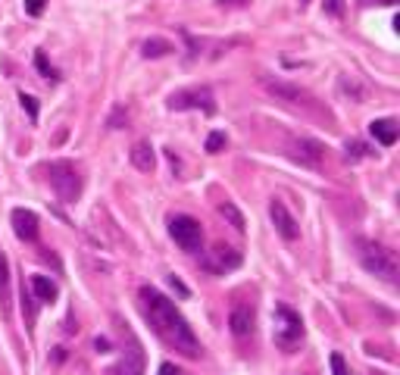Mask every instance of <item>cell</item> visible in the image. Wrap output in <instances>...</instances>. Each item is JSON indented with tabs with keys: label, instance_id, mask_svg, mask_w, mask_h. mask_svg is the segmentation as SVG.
Listing matches in <instances>:
<instances>
[{
	"label": "cell",
	"instance_id": "cell-1",
	"mask_svg": "<svg viewBox=\"0 0 400 375\" xmlns=\"http://www.w3.org/2000/svg\"><path fill=\"white\" fill-rule=\"evenodd\" d=\"M141 310H144V319L150 322V328H154V335L160 338L166 347H172L176 354H182L188 359H198L200 357V341L198 335L191 332V325H188V319L182 313L176 310V304H172L166 294H160L156 288H150L144 284L141 288Z\"/></svg>",
	"mask_w": 400,
	"mask_h": 375
},
{
	"label": "cell",
	"instance_id": "cell-2",
	"mask_svg": "<svg viewBox=\"0 0 400 375\" xmlns=\"http://www.w3.org/2000/svg\"><path fill=\"white\" fill-rule=\"evenodd\" d=\"M357 247H360L357 253H360V262H363L366 272L379 275V279L388 282V284L397 282L400 266H397V253L394 250H388L384 244H375V241H357Z\"/></svg>",
	"mask_w": 400,
	"mask_h": 375
},
{
	"label": "cell",
	"instance_id": "cell-3",
	"mask_svg": "<svg viewBox=\"0 0 400 375\" xmlns=\"http://www.w3.org/2000/svg\"><path fill=\"white\" fill-rule=\"evenodd\" d=\"M273 338H275V344L282 350H291L294 347H300V341H304V322H300V313L297 310H291L288 304H278L275 306V313H273Z\"/></svg>",
	"mask_w": 400,
	"mask_h": 375
},
{
	"label": "cell",
	"instance_id": "cell-4",
	"mask_svg": "<svg viewBox=\"0 0 400 375\" xmlns=\"http://www.w3.org/2000/svg\"><path fill=\"white\" fill-rule=\"evenodd\" d=\"M47 172V182L50 188L59 194V200H66V204H72L75 197L81 194V175H79V166L69 160H54L44 166Z\"/></svg>",
	"mask_w": 400,
	"mask_h": 375
},
{
	"label": "cell",
	"instance_id": "cell-5",
	"mask_svg": "<svg viewBox=\"0 0 400 375\" xmlns=\"http://www.w3.org/2000/svg\"><path fill=\"white\" fill-rule=\"evenodd\" d=\"M169 235H172V241L188 253H198L203 247V229H200L198 219H191V216H172L169 219Z\"/></svg>",
	"mask_w": 400,
	"mask_h": 375
},
{
	"label": "cell",
	"instance_id": "cell-6",
	"mask_svg": "<svg viewBox=\"0 0 400 375\" xmlns=\"http://www.w3.org/2000/svg\"><path fill=\"white\" fill-rule=\"evenodd\" d=\"M169 110H203L213 112L216 100L210 88H185V91H176L169 97Z\"/></svg>",
	"mask_w": 400,
	"mask_h": 375
},
{
	"label": "cell",
	"instance_id": "cell-7",
	"mask_svg": "<svg viewBox=\"0 0 400 375\" xmlns=\"http://www.w3.org/2000/svg\"><path fill=\"white\" fill-rule=\"evenodd\" d=\"M200 266L213 275H225V272H232V269L241 266V253L229 244H219V247H213V250H207V257L200 260Z\"/></svg>",
	"mask_w": 400,
	"mask_h": 375
},
{
	"label": "cell",
	"instance_id": "cell-8",
	"mask_svg": "<svg viewBox=\"0 0 400 375\" xmlns=\"http://www.w3.org/2000/svg\"><path fill=\"white\" fill-rule=\"evenodd\" d=\"M291 160H297L300 166H322V156H326V147L319 144V141H313V138H297V141H291Z\"/></svg>",
	"mask_w": 400,
	"mask_h": 375
},
{
	"label": "cell",
	"instance_id": "cell-9",
	"mask_svg": "<svg viewBox=\"0 0 400 375\" xmlns=\"http://www.w3.org/2000/svg\"><path fill=\"white\" fill-rule=\"evenodd\" d=\"M269 219H273L275 231L285 238V241H297L300 238V229H297V219L288 213V207L282 204V200H273L269 204Z\"/></svg>",
	"mask_w": 400,
	"mask_h": 375
},
{
	"label": "cell",
	"instance_id": "cell-10",
	"mask_svg": "<svg viewBox=\"0 0 400 375\" xmlns=\"http://www.w3.org/2000/svg\"><path fill=\"white\" fill-rule=\"evenodd\" d=\"M229 328H232V335H238V338L253 335V310H251V306H247V304H235V306H232Z\"/></svg>",
	"mask_w": 400,
	"mask_h": 375
},
{
	"label": "cell",
	"instance_id": "cell-11",
	"mask_svg": "<svg viewBox=\"0 0 400 375\" xmlns=\"http://www.w3.org/2000/svg\"><path fill=\"white\" fill-rule=\"evenodd\" d=\"M13 231H16V238L22 241H35L38 238V216L32 209H13Z\"/></svg>",
	"mask_w": 400,
	"mask_h": 375
},
{
	"label": "cell",
	"instance_id": "cell-12",
	"mask_svg": "<svg viewBox=\"0 0 400 375\" xmlns=\"http://www.w3.org/2000/svg\"><path fill=\"white\" fill-rule=\"evenodd\" d=\"M116 375H144V350L138 341H132V350H125L122 363L116 366Z\"/></svg>",
	"mask_w": 400,
	"mask_h": 375
},
{
	"label": "cell",
	"instance_id": "cell-13",
	"mask_svg": "<svg viewBox=\"0 0 400 375\" xmlns=\"http://www.w3.org/2000/svg\"><path fill=\"white\" fill-rule=\"evenodd\" d=\"M263 88H266L269 94H275L278 100H300L304 97V91H300L297 85H288V81H282V79H269V75H263Z\"/></svg>",
	"mask_w": 400,
	"mask_h": 375
},
{
	"label": "cell",
	"instance_id": "cell-14",
	"mask_svg": "<svg viewBox=\"0 0 400 375\" xmlns=\"http://www.w3.org/2000/svg\"><path fill=\"white\" fill-rule=\"evenodd\" d=\"M28 288H32L38 304H54L57 294H59V288L47 279V275H32V284H28Z\"/></svg>",
	"mask_w": 400,
	"mask_h": 375
},
{
	"label": "cell",
	"instance_id": "cell-15",
	"mask_svg": "<svg viewBox=\"0 0 400 375\" xmlns=\"http://www.w3.org/2000/svg\"><path fill=\"white\" fill-rule=\"evenodd\" d=\"M369 132H372V138L379 141L382 147H391L397 141V122H391V119H375V122H369Z\"/></svg>",
	"mask_w": 400,
	"mask_h": 375
},
{
	"label": "cell",
	"instance_id": "cell-16",
	"mask_svg": "<svg viewBox=\"0 0 400 375\" xmlns=\"http://www.w3.org/2000/svg\"><path fill=\"white\" fill-rule=\"evenodd\" d=\"M132 166L141 169V172H154L156 156H154V147H150L147 141H138V144L132 147Z\"/></svg>",
	"mask_w": 400,
	"mask_h": 375
},
{
	"label": "cell",
	"instance_id": "cell-17",
	"mask_svg": "<svg viewBox=\"0 0 400 375\" xmlns=\"http://www.w3.org/2000/svg\"><path fill=\"white\" fill-rule=\"evenodd\" d=\"M0 306L4 313H10V262L0 253Z\"/></svg>",
	"mask_w": 400,
	"mask_h": 375
},
{
	"label": "cell",
	"instance_id": "cell-18",
	"mask_svg": "<svg viewBox=\"0 0 400 375\" xmlns=\"http://www.w3.org/2000/svg\"><path fill=\"white\" fill-rule=\"evenodd\" d=\"M172 44L169 41H163V38H150V41H144V47H141V54H144L147 59H160L166 54H172Z\"/></svg>",
	"mask_w": 400,
	"mask_h": 375
},
{
	"label": "cell",
	"instance_id": "cell-19",
	"mask_svg": "<svg viewBox=\"0 0 400 375\" xmlns=\"http://www.w3.org/2000/svg\"><path fill=\"white\" fill-rule=\"evenodd\" d=\"M219 213H222L225 219L232 222V229H235V231H244V229H247L244 216H241V209H238L235 204H232V200H222V204H219Z\"/></svg>",
	"mask_w": 400,
	"mask_h": 375
},
{
	"label": "cell",
	"instance_id": "cell-20",
	"mask_svg": "<svg viewBox=\"0 0 400 375\" xmlns=\"http://www.w3.org/2000/svg\"><path fill=\"white\" fill-rule=\"evenodd\" d=\"M22 310H25V319L28 322H35V313H38V300H35V294H32V288H22Z\"/></svg>",
	"mask_w": 400,
	"mask_h": 375
},
{
	"label": "cell",
	"instance_id": "cell-21",
	"mask_svg": "<svg viewBox=\"0 0 400 375\" xmlns=\"http://www.w3.org/2000/svg\"><path fill=\"white\" fill-rule=\"evenodd\" d=\"M369 147L360 144V141H347V160H360V156H366Z\"/></svg>",
	"mask_w": 400,
	"mask_h": 375
},
{
	"label": "cell",
	"instance_id": "cell-22",
	"mask_svg": "<svg viewBox=\"0 0 400 375\" xmlns=\"http://www.w3.org/2000/svg\"><path fill=\"white\" fill-rule=\"evenodd\" d=\"M35 66H38V72H41V75H47V79H57L54 66L47 63V57H44V54H35Z\"/></svg>",
	"mask_w": 400,
	"mask_h": 375
},
{
	"label": "cell",
	"instance_id": "cell-23",
	"mask_svg": "<svg viewBox=\"0 0 400 375\" xmlns=\"http://www.w3.org/2000/svg\"><path fill=\"white\" fill-rule=\"evenodd\" d=\"M222 147H225V134H222V132H213V134L207 138V150H210V154H219Z\"/></svg>",
	"mask_w": 400,
	"mask_h": 375
},
{
	"label": "cell",
	"instance_id": "cell-24",
	"mask_svg": "<svg viewBox=\"0 0 400 375\" xmlns=\"http://www.w3.org/2000/svg\"><path fill=\"white\" fill-rule=\"evenodd\" d=\"M331 372H335V375H350V369H347V363H344L341 354H331Z\"/></svg>",
	"mask_w": 400,
	"mask_h": 375
},
{
	"label": "cell",
	"instance_id": "cell-25",
	"mask_svg": "<svg viewBox=\"0 0 400 375\" xmlns=\"http://www.w3.org/2000/svg\"><path fill=\"white\" fill-rule=\"evenodd\" d=\"M125 119H128V116H125V110H122V107H116V110H113V116H110V122H107V125H110V129H122Z\"/></svg>",
	"mask_w": 400,
	"mask_h": 375
},
{
	"label": "cell",
	"instance_id": "cell-26",
	"mask_svg": "<svg viewBox=\"0 0 400 375\" xmlns=\"http://www.w3.org/2000/svg\"><path fill=\"white\" fill-rule=\"evenodd\" d=\"M19 100H22V107L28 110V116H32V119H38V100H35V97H32V94H22Z\"/></svg>",
	"mask_w": 400,
	"mask_h": 375
},
{
	"label": "cell",
	"instance_id": "cell-27",
	"mask_svg": "<svg viewBox=\"0 0 400 375\" xmlns=\"http://www.w3.org/2000/svg\"><path fill=\"white\" fill-rule=\"evenodd\" d=\"M44 4H47V0H25V13L28 16H41Z\"/></svg>",
	"mask_w": 400,
	"mask_h": 375
},
{
	"label": "cell",
	"instance_id": "cell-28",
	"mask_svg": "<svg viewBox=\"0 0 400 375\" xmlns=\"http://www.w3.org/2000/svg\"><path fill=\"white\" fill-rule=\"evenodd\" d=\"M344 10V0H326V13H331V16H341Z\"/></svg>",
	"mask_w": 400,
	"mask_h": 375
},
{
	"label": "cell",
	"instance_id": "cell-29",
	"mask_svg": "<svg viewBox=\"0 0 400 375\" xmlns=\"http://www.w3.org/2000/svg\"><path fill=\"white\" fill-rule=\"evenodd\" d=\"M169 284H172V288H176L182 297H188V294H191V291H188V284H182V282L176 279V275H169Z\"/></svg>",
	"mask_w": 400,
	"mask_h": 375
},
{
	"label": "cell",
	"instance_id": "cell-30",
	"mask_svg": "<svg viewBox=\"0 0 400 375\" xmlns=\"http://www.w3.org/2000/svg\"><path fill=\"white\" fill-rule=\"evenodd\" d=\"M160 375H182V372H178L172 363H163V366H160Z\"/></svg>",
	"mask_w": 400,
	"mask_h": 375
},
{
	"label": "cell",
	"instance_id": "cell-31",
	"mask_svg": "<svg viewBox=\"0 0 400 375\" xmlns=\"http://www.w3.org/2000/svg\"><path fill=\"white\" fill-rule=\"evenodd\" d=\"M94 347L101 350V354H107V350H110V341H107V338H97V341H94Z\"/></svg>",
	"mask_w": 400,
	"mask_h": 375
},
{
	"label": "cell",
	"instance_id": "cell-32",
	"mask_svg": "<svg viewBox=\"0 0 400 375\" xmlns=\"http://www.w3.org/2000/svg\"><path fill=\"white\" fill-rule=\"evenodd\" d=\"M366 4H382V6H394L397 0H366Z\"/></svg>",
	"mask_w": 400,
	"mask_h": 375
},
{
	"label": "cell",
	"instance_id": "cell-33",
	"mask_svg": "<svg viewBox=\"0 0 400 375\" xmlns=\"http://www.w3.org/2000/svg\"><path fill=\"white\" fill-rule=\"evenodd\" d=\"M300 4H309V0H300Z\"/></svg>",
	"mask_w": 400,
	"mask_h": 375
}]
</instances>
